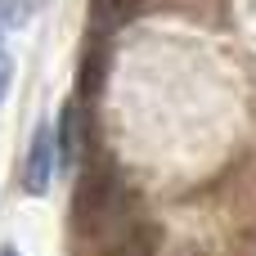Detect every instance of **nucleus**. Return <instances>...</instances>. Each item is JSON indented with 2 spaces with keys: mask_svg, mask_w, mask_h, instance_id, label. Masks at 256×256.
<instances>
[{
  "mask_svg": "<svg viewBox=\"0 0 256 256\" xmlns=\"http://www.w3.org/2000/svg\"><path fill=\"white\" fill-rule=\"evenodd\" d=\"M140 4L144 0H90V36H112V32L130 27Z\"/></svg>",
  "mask_w": 256,
  "mask_h": 256,
  "instance_id": "nucleus-3",
  "label": "nucleus"
},
{
  "mask_svg": "<svg viewBox=\"0 0 256 256\" xmlns=\"http://www.w3.org/2000/svg\"><path fill=\"white\" fill-rule=\"evenodd\" d=\"M9 72H14V63H9V54L0 50V104H4V90H9Z\"/></svg>",
  "mask_w": 256,
  "mask_h": 256,
  "instance_id": "nucleus-7",
  "label": "nucleus"
},
{
  "mask_svg": "<svg viewBox=\"0 0 256 256\" xmlns=\"http://www.w3.org/2000/svg\"><path fill=\"white\" fill-rule=\"evenodd\" d=\"M130 207H135L130 184L122 180V171L112 166V158H99L76 180V194H72V234L81 243L122 238L130 230Z\"/></svg>",
  "mask_w": 256,
  "mask_h": 256,
  "instance_id": "nucleus-1",
  "label": "nucleus"
},
{
  "mask_svg": "<svg viewBox=\"0 0 256 256\" xmlns=\"http://www.w3.org/2000/svg\"><path fill=\"white\" fill-rule=\"evenodd\" d=\"M27 0H0V27H14V22H22L27 18Z\"/></svg>",
  "mask_w": 256,
  "mask_h": 256,
  "instance_id": "nucleus-6",
  "label": "nucleus"
},
{
  "mask_svg": "<svg viewBox=\"0 0 256 256\" xmlns=\"http://www.w3.org/2000/svg\"><path fill=\"white\" fill-rule=\"evenodd\" d=\"M0 256H18V252H14V248H0Z\"/></svg>",
  "mask_w": 256,
  "mask_h": 256,
  "instance_id": "nucleus-8",
  "label": "nucleus"
},
{
  "mask_svg": "<svg viewBox=\"0 0 256 256\" xmlns=\"http://www.w3.org/2000/svg\"><path fill=\"white\" fill-rule=\"evenodd\" d=\"M54 166H58L54 130H50V126H36L32 148H27V158H22V176H18V180H22V189H27V194H45V189H50Z\"/></svg>",
  "mask_w": 256,
  "mask_h": 256,
  "instance_id": "nucleus-2",
  "label": "nucleus"
},
{
  "mask_svg": "<svg viewBox=\"0 0 256 256\" xmlns=\"http://www.w3.org/2000/svg\"><path fill=\"white\" fill-rule=\"evenodd\" d=\"M158 248H162L158 225H130V230H126L104 256H158Z\"/></svg>",
  "mask_w": 256,
  "mask_h": 256,
  "instance_id": "nucleus-4",
  "label": "nucleus"
},
{
  "mask_svg": "<svg viewBox=\"0 0 256 256\" xmlns=\"http://www.w3.org/2000/svg\"><path fill=\"white\" fill-rule=\"evenodd\" d=\"M104 68H108V50H104V45H90L86 58H81V72H76V90H81V99H94V94H99Z\"/></svg>",
  "mask_w": 256,
  "mask_h": 256,
  "instance_id": "nucleus-5",
  "label": "nucleus"
}]
</instances>
